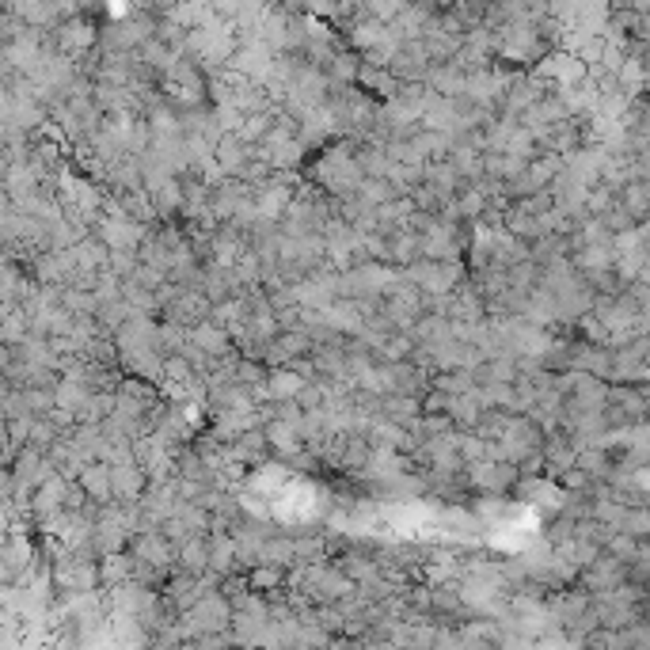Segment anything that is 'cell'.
Here are the masks:
<instances>
[{
  "label": "cell",
  "instance_id": "cell-1",
  "mask_svg": "<svg viewBox=\"0 0 650 650\" xmlns=\"http://www.w3.org/2000/svg\"><path fill=\"white\" fill-rule=\"evenodd\" d=\"M103 582V563H96V555L73 552L54 563V586L61 593H92Z\"/></svg>",
  "mask_w": 650,
  "mask_h": 650
},
{
  "label": "cell",
  "instance_id": "cell-2",
  "mask_svg": "<svg viewBox=\"0 0 650 650\" xmlns=\"http://www.w3.org/2000/svg\"><path fill=\"white\" fill-rule=\"evenodd\" d=\"M54 39H58V50L65 58H84V54H92V46H96L99 31L92 20H84V16H69V20H61L54 27Z\"/></svg>",
  "mask_w": 650,
  "mask_h": 650
},
{
  "label": "cell",
  "instance_id": "cell-3",
  "mask_svg": "<svg viewBox=\"0 0 650 650\" xmlns=\"http://www.w3.org/2000/svg\"><path fill=\"white\" fill-rule=\"evenodd\" d=\"M411 278L426 293H453L460 282V267L453 259H419V263H411Z\"/></svg>",
  "mask_w": 650,
  "mask_h": 650
},
{
  "label": "cell",
  "instance_id": "cell-4",
  "mask_svg": "<svg viewBox=\"0 0 650 650\" xmlns=\"http://www.w3.org/2000/svg\"><path fill=\"white\" fill-rule=\"evenodd\" d=\"M187 620H191L194 628H229L232 620H236V609H232V601L225 593L206 590L187 609Z\"/></svg>",
  "mask_w": 650,
  "mask_h": 650
},
{
  "label": "cell",
  "instance_id": "cell-5",
  "mask_svg": "<svg viewBox=\"0 0 650 650\" xmlns=\"http://www.w3.org/2000/svg\"><path fill=\"white\" fill-rule=\"evenodd\" d=\"M77 483L84 487V495L92 502H115V476H111L107 460H88L84 472L77 476Z\"/></svg>",
  "mask_w": 650,
  "mask_h": 650
},
{
  "label": "cell",
  "instance_id": "cell-6",
  "mask_svg": "<svg viewBox=\"0 0 650 650\" xmlns=\"http://www.w3.org/2000/svg\"><path fill=\"white\" fill-rule=\"evenodd\" d=\"M308 381H312V377H301V373H297V365H293V369H289V365H282L278 373H270V377H267V392L274 396V400H297V396L308 388Z\"/></svg>",
  "mask_w": 650,
  "mask_h": 650
},
{
  "label": "cell",
  "instance_id": "cell-7",
  "mask_svg": "<svg viewBox=\"0 0 650 650\" xmlns=\"http://www.w3.org/2000/svg\"><path fill=\"white\" fill-rule=\"evenodd\" d=\"M31 563H35V548H31L20 533H12L8 536V544H4V578L12 582L20 571H31Z\"/></svg>",
  "mask_w": 650,
  "mask_h": 650
},
{
  "label": "cell",
  "instance_id": "cell-8",
  "mask_svg": "<svg viewBox=\"0 0 650 650\" xmlns=\"http://www.w3.org/2000/svg\"><path fill=\"white\" fill-rule=\"evenodd\" d=\"M282 582V571L274 567V563H263L259 571H251V578H248V586L251 590H274Z\"/></svg>",
  "mask_w": 650,
  "mask_h": 650
},
{
  "label": "cell",
  "instance_id": "cell-9",
  "mask_svg": "<svg viewBox=\"0 0 650 650\" xmlns=\"http://www.w3.org/2000/svg\"><path fill=\"white\" fill-rule=\"evenodd\" d=\"M164 373H168L175 384H187L194 377V365L183 362V358H168V362H164Z\"/></svg>",
  "mask_w": 650,
  "mask_h": 650
}]
</instances>
